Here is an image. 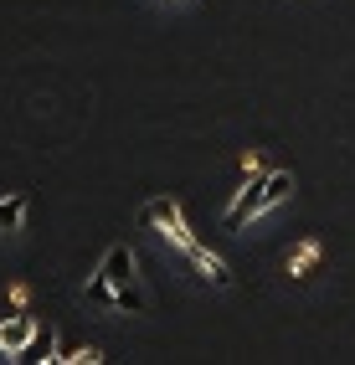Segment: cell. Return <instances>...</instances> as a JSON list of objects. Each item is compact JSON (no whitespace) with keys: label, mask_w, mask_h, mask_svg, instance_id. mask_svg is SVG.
<instances>
[{"label":"cell","mask_w":355,"mask_h":365,"mask_svg":"<svg viewBox=\"0 0 355 365\" xmlns=\"http://www.w3.org/2000/svg\"><path fill=\"white\" fill-rule=\"evenodd\" d=\"M185 257H191V267H196V273H201V278H206L211 288H232V267H227V262H222L217 252H211L201 237L191 242V247H185Z\"/></svg>","instance_id":"4"},{"label":"cell","mask_w":355,"mask_h":365,"mask_svg":"<svg viewBox=\"0 0 355 365\" xmlns=\"http://www.w3.org/2000/svg\"><path fill=\"white\" fill-rule=\"evenodd\" d=\"M36 329H41V319H31L26 309H16V314H6V319H0V355H21L36 339Z\"/></svg>","instance_id":"3"},{"label":"cell","mask_w":355,"mask_h":365,"mask_svg":"<svg viewBox=\"0 0 355 365\" xmlns=\"http://www.w3.org/2000/svg\"><path fill=\"white\" fill-rule=\"evenodd\" d=\"M83 299H88L93 309L150 314V299H145V288H139V262H134V252L124 247V242L103 252L98 273H93V278H88V288H83Z\"/></svg>","instance_id":"1"},{"label":"cell","mask_w":355,"mask_h":365,"mask_svg":"<svg viewBox=\"0 0 355 365\" xmlns=\"http://www.w3.org/2000/svg\"><path fill=\"white\" fill-rule=\"evenodd\" d=\"M242 175H263V155H257V150L242 155Z\"/></svg>","instance_id":"9"},{"label":"cell","mask_w":355,"mask_h":365,"mask_svg":"<svg viewBox=\"0 0 355 365\" xmlns=\"http://www.w3.org/2000/svg\"><path fill=\"white\" fill-rule=\"evenodd\" d=\"M52 350H57V329H52V324H41V329H36V339H31V345L21 350L16 360H26V365H41V360H57Z\"/></svg>","instance_id":"6"},{"label":"cell","mask_w":355,"mask_h":365,"mask_svg":"<svg viewBox=\"0 0 355 365\" xmlns=\"http://www.w3.org/2000/svg\"><path fill=\"white\" fill-rule=\"evenodd\" d=\"M57 360H62V365H98L103 355H98V350H93V345H73V350H67V355H57Z\"/></svg>","instance_id":"8"},{"label":"cell","mask_w":355,"mask_h":365,"mask_svg":"<svg viewBox=\"0 0 355 365\" xmlns=\"http://www.w3.org/2000/svg\"><path fill=\"white\" fill-rule=\"evenodd\" d=\"M314 262H319V242H314V237H304L299 247L289 252V273H294V278H304V273H309Z\"/></svg>","instance_id":"7"},{"label":"cell","mask_w":355,"mask_h":365,"mask_svg":"<svg viewBox=\"0 0 355 365\" xmlns=\"http://www.w3.org/2000/svg\"><path fill=\"white\" fill-rule=\"evenodd\" d=\"M139 222H145L150 232H160L170 247H191L196 242V232H191V222H185V211H180V201L175 196H150L145 206H139Z\"/></svg>","instance_id":"2"},{"label":"cell","mask_w":355,"mask_h":365,"mask_svg":"<svg viewBox=\"0 0 355 365\" xmlns=\"http://www.w3.org/2000/svg\"><path fill=\"white\" fill-rule=\"evenodd\" d=\"M26 211H31V201L21 196V190L0 196V237H16L21 227H26Z\"/></svg>","instance_id":"5"}]
</instances>
